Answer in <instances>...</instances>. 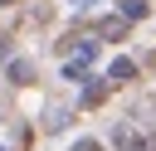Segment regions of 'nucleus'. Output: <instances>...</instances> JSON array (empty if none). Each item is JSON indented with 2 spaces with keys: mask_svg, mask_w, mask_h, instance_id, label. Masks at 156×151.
<instances>
[{
  "mask_svg": "<svg viewBox=\"0 0 156 151\" xmlns=\"http://www.w3.org/2000/svg\"><path fill=\"white\" fill-rule=\"evenodd\" d=\"M73 151H102V146H98V141H78Z\"/></svg>",
  "mask_w": 156,
  "mask_h": 151,
  "instance_id": "nucleus-6",
  "label": "nucleus"
},
{
  "mask_svg": "<svg viewBox=\"0 0 156 151\" xmlns=\"http://www.w3.org/2000/svg\"><path fill=\"white\" fill-rule=\"evenodd\" d=\"M10 78H15V83H29V78H34V68L20 58V63H10Z\"/></svg>",
  "mask_w": 156,
  "mask_h": 151,
  "instance_id": "nucleus-3",
  "label": "nucleus"
},
{
  "mask_svg": "<svg viewBox=\"0 0 156 151\" xmlns=\"http://www.w3.org/2000/svg\"><path fill=\"white\" fill-rule=\"evenodd\" d=\"M122 15H127V19H141V15H146V0H127Z\"/></svg>",
  "mask_w": 156,
  "mask_h": 151,
  "instance_id": "nucleus-5",
  "label": "nucleus"
},
{
  "mask_svg": "<svg viewBox=\"0 0 156 151\" xmlns=\"http://www.w3.org/2000/svg\"><path fill=\"white\" fill-rule=\"evenodd\" d=\"M0 5H15V0H0Z\"/></svg>",
  "mask_w": 156,
  "mask_h": 151,
  "instance_id": "nucleus-7",
  "label": "nucleus"
},
{
  "mask_svg": "<svg viewBox=\"0 0 156 151\" xmlns=\"http://www.w3.org/2000/svg\"><path fill=\"white\" fill-rule=\"evenodd\" d=\"M122 29H127V19H102V24H98L102 39H122Z\"/></svg>",
  "mask_w": 156,
  "mask_h": 151,
  "instance_id": "nucleus-2",
  "label": "nucleus"
},
{
  "mask_svg": "<svg viewBox=\"0 0 156 151\" xmlns=\"http://www.w3.org/2000/svg\"><path fill=\"white\" fill-rule=\"evenodd\" d=\"M102 97H107V83H93V88H88V93H83V102H88V107H98V102H102Z\"/></svg>",
  "mask_w": 156,
  "mask_h": 151,
  "instance_id": "nucleus-4",
  "label": "nucleus"
},
{
  "mask_svg": "<svg viewBox=\"0 0 156 151\" xmlns=\"http://www.w3.org/2000/svg\"><path fill=\"white\" fill-rule=\"evenodd\" d=\"M132 73H136V63H132V58H117V63L107 68V78H112V83H127Z\"/></svg>",
  "mask_w": 156,
  "mask_h": 151,
  "instance_id": "nucleus-1",
  "label": "nucleus"
}]
</instances>
